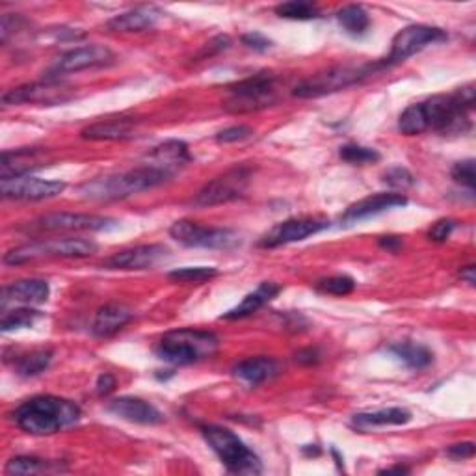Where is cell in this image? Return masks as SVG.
Here are the masks:
<instances>
[{"label":"cell","mask_w":476,"mask_h":476,"mask_svg":"<svg viewBox=\"0 0 476 476\" xmlns=\"http://www.w3.org/2000/svg\"><path fill=\"white\" fill-rule=\"evenodd\" d=\"M83 412L73 401L53 394H39L14 412L15 424L32 435H53L81 421Z\"/></svg>","instance_id":"6da1fadb"},{"label":"cell","mask_w":476,"mask_h":476,"mask_svg":"<svg viewBox=\"0 0 476 476\" xmlns=\"http://www.w3.org/2000/svg\"><path fill=\"white\" fill-rule=\"evenodd\" d=\"M428 131L463 134L471 127L469 114L474 106V86H463L451 95H433L421 103Z\"/></svg>","instance_id":"7a4b0ae2"},{"label":"cell","mask_w":476,"mask_h":476,"mask_svg":"<svg viewBox=\"0 0 476 476\" xmlns=\"http://www.w3.org/2000/svg\"><path fill=\"white\" fill-rule=\"evenodd\" d=\"M170 179L172 177L166 175L164 172L142 163V166L129 170L125 174L108 175V177H101L92 183H86L81 188V193L86 197V200L115 202V200H125V197H131L134 193L161 186Z\"/></svg>","instance_id":"3957f363"},{"label":"cell","mask_w":476,"mask_h":476,"mask_svg":"<svg viewBox=\"0 0 476 476\" xmlns=\"http://www.w3.org/2000/svg\"><path fill=\"white\" fill-rule=\"evenodd\" d=\"M220 339L211 332L183 328L168 332L156 346V357L174 367L192 365L202 360H211L218 352Z\"/></svg>","instance_id":"277c9868"},{"label":"cell","mask_w":476,"mask_h":476,"mask_svg":"<svg viewBox=\"0 0 476 476\" xmlns=\"http://www.w3.org/2000/svg\"><path fill=\"white\" fill-rule=\"evenodd\" d=\"M389 69L385 62H374V64H367V65H339V67H332L326 69L322 73H316L305 81H302L293 95L298 99H316V97H324V95H332L337 94L341 90L352 88L355 84H362L367 78H371L372 74Z\"/></svg>","instance_id":"5b68a950"},{"label":"cell","mask_w":476,"mask_h":476,"mask_svg":"<svg viewBox=\"0 0 476 476\" xmlns=\"http://www.w3.org/2000/svg\"><path fill=\"white\" fill-rule=\"evenodd\" d=\"M202 433L229 472L248 476L263 472L261 458L229 428L209 424L202 428Z\"/></svg>","instance_id":"8992f818"},{"label":"cell","mask_w":476,"mask_h":476,"mask_svg":"<svg viewBox=\"0 0 476 476\" xmlns=\"http://www.w3.org/2000/svg\"><path fill=\"white\" fill-rule=\"evenodd\" d=\"M97 252V244L88 238H53V241H35L10 250L5 255L6 264H26L39 259L62 257V259H83Z\"/></svg>","instance_id":"52a82bcc"},{"label":"cell","mask_w":476,"mask_h":476,"mask_svg":"<svg viewBox=\"0 0 476 476\" xmlns=\"http://www.w3.org/2000/svg\"><path fill=\"white\" fill-rule=\"evenodd\" d=\"M275 101V76L270 73H259L229 86L223 108L229 114H252L272 106Z\"/></svg>","instance_id":"ba28073f"},{"label":"cell","mask_w":476,"mask_h":476,"mask_svg":"<svg viewBox=\"0 0 476 476\" xmlns=\"http://www.w3.org/2000/svg\"><path fill=\"white\" fill-rule=\"evenodd\" d=\"M174 241L186 248L234 250L243 244V236L227 227H207L190 220H179L170 227Z\"/></svg>","instance_id":"9c48e42d"},{"label":"cell","mask_w":476,"mask_h":476,"mask_svg":"<svg viewBox=\"0 0 476 476\" xmlns=\"http://www.w3.org/2000/svg\"><path fill=\"white\" fill-rule=\"evenodd\" d=\"M252 181V168L236 166L225 174L209 181L200 192H197L193 203L197 207H216L231 203L238 197H243Z\"/></svg>","instance_id":"30bf717a"},{"label":"cell","mask_w":476,"mask_h":476,"mask_svg":"<svg viewBox=\"0 0 476 476\" xmlns=\"http://www.w3.org/2000/svg\"><path fill=\"white\" fill-rule=\"evenodd\" d=\"M445 39H447V32L438 26H428V25L406 26L392 37L391 53L383 62L387 64V67L402 64L408 58L415 56L417 53L424 51L426 47L445 42Z\"/></svg>","instance_id":"8fae6325"},{"label":"cell","mask_w":476,"mask_h":476,"mask_svg":"<svg viewBox=\"0 0 476 476\" xmlns=\"http://www.w3.org/2000/svg\"><path fill=\"white\" fill-rule=\"evenodd\" d=\"M74 99V88L64 84L56 78L44 83H32L14 88L3 95L5 104H39V106H58Z\"/></svg>","instance_id":"7c38bea8"},{"label":"cell","mask_w":476,"mask_h":476,"mask_svg":"<svg viewBox=\"0 0 476 476\" xmlns=\"http://www.w3.org/2000/svg\"><path fill=\"white\" fill-rule=\"evenodd\" d=\"M115 223L112 218L78 213H51L39 216L28 223L26 231L32 233H78V231H103Z\"/></svg>","instance_id":"4fadbf2b"},{"label":"cell","mask_w":476,"mask_h":476,"mask_svg":"<svg viewBox=\"0 0 476 476\" xmlns=\"http://www.w3.org/2000/svg\"><path fill=\"white\" fill-rule=\"evenodd\" d=\"M65 190V183L62 181H45L30 175L0 179V192L6 200L17 202H42L53 200Z\"/></svg>","instance_id":"5bb4252c"},{"label":"cell","mask_w":476,"mask_h":476,"mask_svg":"<svg viewBox=\"0 0 476 476\" xmlns=\"http://www.w3.org/2000/svg\"><path fill=\"white\" fill-rule=\"evenodd\" d=\"M328 227H330V222L322 218H291V220H285L282 223H277L275 227H272L261 238L259 246L261 248H280L285 244L300 243Z\"/></svg>","instance_id":"9a60e30c"},{"label":"cell","mask_w":476,"mask_h":476,"mask_svg":"<svg viewBox=\"0 0 476 476\" xmlns=\"http://www.w3.org/2000/svg\"><path fill=\"white\" fill-rule=\"evenodd\" d=\"M115 62V55L112 49L104 45H84L65 53L49 71V78H56L67 73H78L86 69L108 67Z\"/></svg>","instance_id":"2e32d148"},{"label":"cell","mask_w":476,"mask_h":476,"mask_svg":"<svg viewBox=\"0 0 476 476\" xmlns=\"http://www.w3.org/2000/svg\"><path fill=\"white\" fill-rule=\"evenodd\" d=\"M192 161L188 145L181 140H168L161 145L153 147L145 154V163L147 166H153L156 170L164 172L166 175L174 177L181 168H184Z\"/></svg>","instance_id":"e0dca14e"},{"label":"cell","mask_w":476,"mask_h":476,"mask_svg":"<svg viewBox=\"0 0 476 476\" xmlns=\"http://www.w3.org/2000/svg\"><path fill=\"white\" fill-rule=\"evenodd\" d=\"M408 205V197L402 193H394V192H385V193H374L365 197V200H360L357 203L350 205L344 214H342V222L344 223H353V222H360L376 214H382L385 211L396 209V207H404Z\"/></svg>","instance_id":"ac0fdd59"},{"label":"cell","mask_w":476,"mask_h":476,"mask_svg":"<svg viewBox=\"0 0 476 476\" xmlns=\"http://www.w3.org/2000/svg\"><path fill=\"white\" fill-rule=\"evenodd\" d=\"M49 158L45 149L26 147L3 153V164H0V179L28 175L32 170L47 166Z\"/></svg>","instance_id":"d6986e66"},{"label":"cell","mask_w":476,"mask_h":476,"mask_svg":"<svg viewBox=\"0 0 476 476\" xmlns=\"http://www.w3.org/2000/svg\"><path fill=\"white\" fill-rule=\"evenodd\" d=\"M168 250L161 244H144L114 253L104 264L112 270H147L164 259Z\"/></svg>","instance_id":"ffe728a7"},{"label":"cell","mask_w":476,"mask_h":476,"mask_svg":"<svg viewBox=\"0 0 476 476\" xmlns=\"http://www.w3.org/2000/svg\"><path fill=\"white\" fill-rule=\"evenodd\" d=\"M108 412L127 422L145 424V426L161 424L164 421L163 413L158 412L153 404L142 399H136V396H122V399L112 401L108 404Z\"/></svg>","instance_id":"44dd1931"},{"label":"cell","mask_w":476,"mask_h":476,"mask_svg":"<svg viewBox=\"0 0 476 476\" xmlns=\"http://www.w3.org/2000/svg\"><path fill=\"white\" fill-rule=\"evenodd\" d=\"M140 119L136 117H108L104 122H97L86 127L81 136L92 142H119L136 136Z\"/></svg>","instance_id":"7402d4cb"},{"label":"cell","mask_w":476,"mask_h":476,"mask_svg":"<svg viewBox=\"0 0 476 476\" xmlns=\"http://www.w3.org/2000/svg\"><path fill=\"white\" fill-rule=\"evenodd\" d=\"M51 289L49 283L44 280H21L3 289V300L0 305L6 309L10 303L23 305V307H34L42 305L49 300Z\"/></svg>","instance_id":"603a6c76"},{"label":"cell","mask_w":476,"mask_h":476,"mask_svg":"<svg viewBox=\"0 0 476 476\" xmlns=\"http://www.w3.org/2000/svg\"><path fill=\"white\" fill-rule=\"evenodd\" d=\"M234 378L244 382L250 387L263 385L270 380H273L277 374H280V363H277L273 357L266 355H257L250 357V360H244L238 365L233 367Z\"/></svg>","instance_id":"cb8c5ba5"},{"label":"cell","mask_w":476,"mask_h":476,"mask_svg":"<svg viewBox=\"0 0 476 476\" xmlns=\"http://www.w3.org/2000/svg\"><path fill=\"white\" fill-rule=\"evenodd\" d=\"M134 312L122 303H108L103 305L92 324V332L99 339H108L115 335L119 330H124L131 321H133Z\"/></svg>","instance_id":"d4e9b609"},{"label":"cell","mask_w":476,"mask_h":476,"mask_svg":"<svg viewBox=\"0 0 476 476\" xmlns=\"http://www.w3.org/2000/svg\"><path fill=\"white\" fill-rule=\"evenodd\" d=\"M161 12H158L154 6H140L134 10H129L125 14H119L115 17H112L106 26L112 32H124V34H131V32H144L153 28L158 19H161Z\"/></svg>","instance_id":"484cf974"},{"label":"cell","mask_w":476,"mask_h":476,"mask_svg":"<svg viewBox=\"0 0 476 476\" xmlns=\"http://www.w3.org/2000/svg\"><path fill=\"white\" fill-rule=\"evenodd\" d=\"M282 287L264 282L257 287V291L250 293L241 303H238L234 309L227 311L222 319L225 321H238V319H246V316H252L253 312H257L261 307H264L268 302H272L277 294H280Z\"/></svg>","instance_id":"4316f807"},{"label":"cell","mask_w":476,"mask_h":476,"mask_svg":"<svg viewBox=\"0 0 476 476\" xmlns=\"http://www.w3.org/2000/svg\"><path fill=\"white\" fill-rule=\"evenodd\" d=\"M410 421H412V413L406 408H383L376 412H363L353 415V424L360 428L404 426Z\"/></svg>","instance_id":"83f0119b"},{"label":"cell","mask_w":476,"mask_h":476,"mask_svg":"<svg viewBox=\"0 0 476 476\" xmlns=\"http://www.w3.org/2000/svg\"><path fill=\"white\" fill-rule=\"evenodd\" d=\"M389 352L396 357V360H401L408 369H413V371H422L428 365H431L433 362V353L426 346L415 344V342L392 344Z\"/></svg>","instance_id":"f1b7e54d"},{"label":"cell","mask_w":476,"mask_h":476,"mask_svg":"<svg viewBox=\"0 0 476 476\" xmlns=\"http://www.w3.org/2000/svg\"><path fill=\"white\" fill-rule=\"evenodd\" d=\"M337 21L344 28L346 34L353 37H362L371 28V15L369 12L360 5H350L337 12Z\"/></svg>","instance_id":"f546056e"},{"label":"cell","mask_w":476,"mask_h":476,"mask_svg":"<svg viewBox=\"0 0 476 476\" xmlns=\"http://www.w3.org/2000/svg\"><path fill=\"white\" fill-rule=\"evenodd\" d=\"M53 362V352L51 350H34L17 360V374L25 378H34L37 374H42L49 369Z\"/></svg>","instance_id":"4dcf8cb0"},{"label":"cell","mask_w":476,"mask_h":476,"mask_svg":"<svg viewBox=\"0 0 476 476\" xmlns=\"http://www.w3.org/2000/svg\"><path fill=\"white\" fill-rule=\"evenodd\" d=\"M60 469V465H55L53 461H45V460H39L34 456H15L6 463L5 472L6 474H42V472H49Z\"/></svg>","instance_id":"1f68e13d"},{"label":"cell","mask_w":476,"mask_h":476,"mask_svg":"<svg viewBox=\"0 0 476 476\" xmlns=\"http://www.w3.org/2000/svg\"><path fill=\"white\" fill-rule=\"evenodd\" d=\"M39 319H42V312L32 309V307H19V309H12V311H5L3 321H0V330L8 333V332H14V330L30 328Z\"/></svg>","instance_id":"d6a6232c"},{"label":"cell","mask_w":476,"mask_h":476,"mask_svg":"<svg viewBox=\"0 0 476 476\" xmlns=\"http://www.w3.org/2000/svg\"><path fill=\"white\" fill-rule=\"evenodd\" d=\"M399 131L404 136H417V134H422V133L428 131L421 103H415V104L408 106L401 114V117H399Z\"/></svg>","instance_id":"836d02e7"},{"label":"cell","mask_w":476,"mask_h":476,"mask_svg":"<svg viewBox=\"0 0 476 476\" xmlns=\"http://www.w3.org/2000/svg\"><path fill=\"white\" fill-rule=\"evenodd\" d=\"M275 14L283 19H291V21H311V19L321 17L319 6L312 3H300V0L275 6Z\"/></svg>","instance_id":"e575fe53"},{"label":"cell","mask_w":476,"mask_h":476,"mask_svg":"<svg viewBox=\"0 0 476 476\" xmlns=\"http://www.w3.org/2000/svg\"><path fill=\"white\" fill-rule=\"evenodd\" d=\"M218 275V270L213 266H186L177 268L168 273V277L175 283H205Z\"/></svg>","instance_id":"d590c367"},{"label":"cell","mask_w":476,"mask_h":476,"mask_svg":"<svg viewBox=\"0 0 476 476\" xmlns=\"http://www.w3.org/2000/svg\"><path fill=\"white\" fill-rule=\"evenodd\" d=\"M341 158L344 163H350V164H372V163H378L380 161V153L372 147H365V145H357V144H346L341 147L339 151Z\"/></svg>","instance_id":"8d00e7d4"},{"label":"cell","mask_w":476,"mask_h":476,"mask_svg":"<svg viewBox=\"0 0 476 476\" xmlns=\"http://www.w3.org/2000/svg\"><path fill=\"white\" fill-rule=\"evenodd\" d=\"M316 289L332 296H348L355 291V282L350 275H332L316 283Z\"/></svg>","instance_id":"74e56055"},{"label":"cell","mask_w":476,"mask_h":476,"mask_svg":"<svg viewBox=\"0 0 476 476\" xmlns=\"http://www.w3.org/2000/svg\"><path fill=\"white\" fill-rule=\"evenodd\" d=\"M382 181L391 186V188H396V190H408L415 184V177L410 170L402 168V166H392L389 168L387 172H383L382 175Z\"/></svg>","instance_id":"f35d334b"},{"label":"cell","mask_w":476,"mask_h":476,"mask_svg":"<svg viewBox=\"0 0 476 476\" xmlns=\"http://www.w3.org/2000/svg\"><path fill=\"white\" fill-rule=\"evenodd\" d=\"M253 129L248 125H233L229 129H223L216 134L218 144H236V142H244L252 138Z\"/></svg>","instance_id":"ab89813d"},{"label":"cell","mask_w":476,"mask_h":476,"mask_svg":"<svg viewBox=\"0 0 476 476\" xmlns=\"http://www.w3.org/2000/svg\"><path fill=\"white\" fill-rule=\"evenodd\" d=\"M452 179L458 184L467 186L469 190L474 188V161L472 158H467V161H461L452 168Z\"/></svg>","instance_id":"60d3db41"},{"label":"cell","mask_w":476,"mask_h":476,"mask_svg":"<svg viewBox=\"0 0 476 476\" xmlns=\"http://www.w3.org/2000/svg\"><path fill=\"white\" fill-rule=\"evenodd\" d=\"M456 229V222L451 220V218H443V220H438L431 229L428 231V238L431 243H447L452 231Z\"/></svg>","instance_id":"b9f144b4"},{"label":"cell","mask_w":476,"mask_h":476,"mask_svg":"<svg viewBox=\"0 0 476 476\" xmlns=\"http://www.w3.org/2000/svg\"><path fill=\"white\" fill-rule=\"evenodd\" d=\"M229 47H231V37L229 35H216L202 49V53L197 55V58H211L214 55H220L222 51H227Z\"/></svg>","instance_id":"7bdbcfd3"},{"label":"cell","mask_w":476,"mask_h":476,"mask_svg":"<svg viewBox=\"0 0 476 476\" xmlns=\"http://www.w3.org/2000/svg\"><path fill=\"white\" fill-rule=\"evenodd\" d=\"M241 42H243L248 49L257 51V53H264V51H268V49L272 47V42H270V39H268L266 35L259 34V32L244 34V35L241 37Z\"/></svg>","instance_id":"ee69618b"},{"label":"cell","mask_w":476,"mask_h":476,"mask_svg":"<svg viewBox=\"0 0 476 476\" xmlns=\"http://www.w3.org/2000/svg\"><path fill=\"white\" fill-rule=\"evenodd\" d=\"M294 360L300 365H309L311 367V365H316V363L321 362V353H319V350H316V348H305V350L296 352Z\"/></svg>","instance_id":"f6af8a7d"},{"label":"cell","mask_w":476,"mask_h":476,"mask_svg":"<svg viewBox=\"0 0 476 476\" xmlns=\"http://www.w3.org/2000/svg\"><path fill=\"white\" fill-rule=\"evenodd\" d=\"M115 385H117L115 378H114L112 374L104 372V374H101V376L97 378L95 391H97V394H99V396H108V394H110V392L115 389Z\"/></svg>","instance_id":"bcb514c9"},{"label":"cell","mask_w":476,"mask_h":476,"mask_svg":"<svg viewBox=\"0 0 476 476\" xmlns=\"http://www.w3.org/2000/svg\"><path fill=\"white\" fill-rule=\"evenodd\" d=\"M449 456L454 458V460H467V458H472V456H474V443L467 441V443L452 445V447L449 449Z\"/></svg>","instance_id":"7dc6e473"},{"label":"cell","mask_w":476,"mask_h":476,"mask_svg":"<svg viewBox=\"0 0 476 476\" xmlns=\"http://www.w3.org/2000/svg\"><path fill=\"white\" fill-rule=\"evenodd\" d=\"M380 248L391 252V253H396L401 248H402V241L399 236H382L380 238Z\"/></svg>","instance_id":"c3c4849f"},{"label":"cell","mask_w":476,"mask_h":476,"mask_svg":"<svg viewBox=\"0 0 476 476\" xmlns=\"http://www.w3.org/2000/svg\"><path fill=\"white\" fill-rule=\"evenodd\" d=\"M460 275H461V280H465L471 287H474V283H476V270H474V266L471 264V266H465V268H461V272H460Z\"/></svg>","instance_id":"681fc988"},{"label":"cell","mask_w":476,"mask_h":476,"mask_svg":"<svg viewBox=\"0 0 476 476\" xmlns=\"http://www.w3.org/2000/svg\"><path fill=\"white\" fill-rule=\"evenodd\" d=\"M391 472H401V474H404V472H410L406 467H387V469H383V471H380V474H391Z\"/></svg>","instance_id":"f907efd6"}]
</instances>
